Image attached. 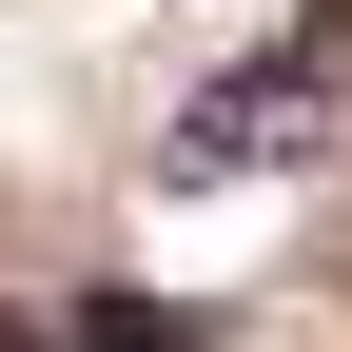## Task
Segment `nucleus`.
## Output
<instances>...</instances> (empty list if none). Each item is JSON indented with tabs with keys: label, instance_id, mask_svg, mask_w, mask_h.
<instances>
[{
	"label": "nucleus",
	"instance_id": "nucleus-1",
	"mask_svg": "<svg viewBox=\"0 0 352 352\" xmlns=\"http://www.w3.org/2000/svg\"><path fill=\"white\" fill-rule=\"evenodd\" d=\"M333 118H352V0H314L294 39H254V59L215 78V98L176 118L157 157H176V176H254V157H314Z\"/></svg>",
	"mask_w": 352,
	"mask_h": 352
},
{
	"label": "nucleus",
	"instance_id": "nucleus-2",
	"mask_svg": "<svg viewBox=\"0 0 352 352\" xmlns=\"http://www.w3.org/2000/svg\"><path fill=\"white\" fill-rule=\"evenodd\" d=\"M59 352H215L196 314H138V294H98V314H59Z\"/></svg>",
	"mask_w": 352,
	"mask_h": 352
},
{
	"label": "nucleus",
	"instance_id": "nucleus-3",
	"mask_svg": "<svg viewBox=\"0 0 352 352\" xmlns=\"http://www.w3.org/2000/svg\"><path fill=\"white\" fill-rule=\"evenodd\" d=\"M0 352H59V314H0Z\"/></svg>",
	"mask_w": 352,
	"mask_h": 352
}]
</instances>
